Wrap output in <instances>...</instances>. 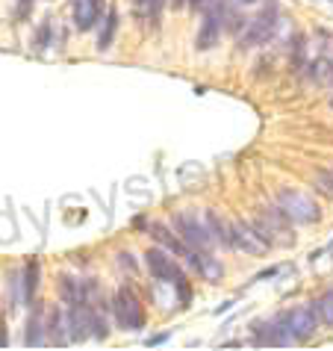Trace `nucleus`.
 Here are the masks:
<instances>
[{
  "label": "nucleus",
  "instance_id": "1",
  "mask_svg": "<svg viewBox=\"0 0 333 351\" xmlns=\"http://www.w3.org/2000/svg\"><path fill=\"white\" fill-rule=\"evenodd\" d=\"M278 207L283 210V216H286L292 224H316L321 219V210H319V204L310 198V195H304L298 189H292V186H283L278 192Z\"/></svg>",
  "mask_w": 333,
  "mask_h": 351
},
{
  "label": "nucleus",
  "instance_id": "2",
  "mask_svg": "<svg viewBox=\"0 0 333 351\" xmlns=\"http://www.w3.org/2000/svg\"><path fill=\"white\" fill-rule=\"evenodd\" d=\"M171 224H174V230H177V237L195 251H207L215 242L207 228V219L201 221V216H195V213H180V216H174Z\"/></svg>",
  "mask_w": 333,
  "mask_h": 351
},
{
  "label": "nucleus",
  "instance_id": "3",
  "mask_svg": "<svg viewBox=\"0 0 333 351\" xmlns=\"http://www.w3.org/2000/svg\"><path fill=\"white\" fill-rule=\"evenodd\" d=\"M112 313L119 319L121 330H142L145 328V310L136 298V292H130L127 287H121L112 298Z\"/></svg>",
  "mask_w": 333,
  "mask_h": 351
},
{
  "label": "nucleus",
  "instance_id": "4",
  "mask_svg": "<svg viewBox=\"0 0 333 351\" xmlns=\"http://www.w3.org/2000/svg\"><path fill=\"white\" fill-rule=\"evenodd\" d=\"M230 12H227V6H224V0L204 9V21H201L198 38H195V47H198V51H212V47L219 45L221 30H224V18Z\"/></svg>",
  "mask_w": 333,
  "mask_h": 351
},
{
  "label": "nucleus",
  "instance_id": "5",
  "mask_svg": "<svg viewBox=\"0 0 333 351\" xmlns=\"http://www.w3.org/2000/svg\"><path fill=\"white\" fill-rule=\"evenodd\" d=\"M274 24H278V0H269V3L262 6V12L248 24V30L239 36V47L248 51V47L262 45L274 33Z\"/></svg>",
  "mask_w": 333,
  "mask_h": 351
},
{
  "label": "nucleus",
  "instance_id": "6",
  "mask_svg": "<svg viewBox=\"0 0 333 351\" xmlns=\"http://www.w3.org/2000/svg\"><path fill=\"white\" fill-rule=\"evenodd\" d=\"M230 239H233V248L245 251L248 257H262L271 248L269 239L262 237L254 224H248V221H233L230 224Z\"/></svg>",
  "mask_w": 333,
  "mask_h": 351
},
{
  "label": "nucleus",
  "instance_id": "7",
  "mask_svg": "<svg viewBox=\"0 0 333 351\" xmlns=\"http://www.w3.org/2000/svg\"><path fill=\"white\" fill-rule=\"evenodd\" d=\"M145 263H148L153 280H162V284H174V287L186 280L183 269H180L169 254H165V251H160V248H151L148 254H145Z\"/></svg>",
  "mask_w": 333,
  "mask_h": 351
},
{
  "label": "nucleus",
  "instance_id": "8",
  "mask_svg": "<svg viewBox=\"0 0 333 351\" xmlns=\"http://www.w3.org/2000/svg\"><path fill=\"white\" fill-rule=\"evenodd\" d=\"M68 337H71V343H83L92 337V304L68 307Z\"/></svg>",
  "mask_w": 333,
  "mask_h": 351
},
{
  "label": "nucleus",
  "instance_id": "9",
  "mask_svg": "<svg viewBox=\"0 0 333 351\" xmlns=\"http://www.w3.org/2000/svg\"><path fill=\"white\" fill-rule=\"evenodd\" d=\"M101 18V0H74V21L77 30H92Z\"/></svg>",
  "mask_w": 333,
  "mask_h": 351
},
{
  "label": "nucleus",
  "instance_id": "10",
  "mask_svg": "<svg viewBox=\"0 0 333 351\" xmlns=\"http://www.w3.org/2000/svg\"><path fill=\"white\" fill-rule=\"evenodd\" d=\"M60 295L68 307L71 304H89V289H86L83 280H74V278H60Z\"/></svg>",
  "mask_w": 333,
  "mask_h": 351
},
{
  "label": "nucleus",
  "instance_id": "11",
  "mask_svg": "<svg viewBox=\"0 0 333 351\" xmlns=\"http://www.w3.org/2000/svg\"><path fill=\"white\" fill-rule=\"evenodd\" d=\"M204 219H207V228L212 233V239L219 242V245L224 248H233V239H230V224L227 221H221V216L215 210H207L204 213Z\"/></svg>",
  "mask_w": 333,
  "mask_h": 351
},
{
  "label": "nucleus",
  "instance_id": "12",
  "mask_svg": "<svg viewBox=\"0 0 333 351\" xmlns=\"http://www.w3.org/2000/svg\"><path fill=\"white\" fill-rule=\"evenodd\" d=\"M65 328H68V313H60V310H51V322H47V330H51V337H47V343L51 346H68L71 343V337H65Z\"/></svg>",
  "mask_w": 333,
  "mask_h": 351
},
{
  "label": "nucleus",
  "instance_id": "13",
  "mask_svg": "<svg viewBox=\"0 0 333 351\" xmlns=\"http://www.w3.org/2000/svg\"><path fill=\"white\" fill-rule=\"evenodd\" d=\"M47 337H45V319H42V307L33 310L30 322H27V337H24V346H45Z\"/></svg>",
  "mask_w": 333,
  "mask_h": 351
},
{
  "label": "nucleus",
  "instance_id": "14",
  "mask_svg": "<svg viewBox=\"0 0 333 351\" xmlns=\"http://www.w3.org/2000/svg\"><path fill=\"white\" fill-rule=\"evenodd\" d=\"M38 275H42V269H38V260H30L24 266V301L30 304L36 298V289H38Z\"/></svg>",
  "mask_w": 333,
  "mask_h": 351
},
{
  "label": "nucleus",
  "instance_id": "15",
  "mask_svg": "<svg viewBox=\"0 0 333 351\" xmlns=\"http://www.w3.org/2000/svg\"><path fill=\"white\" fill-rule=\"evenodd\" d=\"M198 275H201L204 280H219V278L224 275V266H221V263L215 260L212 254H207V251H204L201 263H198Z\"/></svg>",
  "mask_w": 333,
  "mask_h": 351
},
{
  "label": "nucleus",
  "instance_id": "16",
  "mask_svg": "<svg viewBox=\"0 0 333 351\" xmlns=\"http://www.w3.org/2000/svg\"><path fill=\"white\" fill-rule=\"evenodd\" d=\"M115 24H119V15H115V9H112V12H110V18H106V27H103L101 38H97V51H106V47L112 45V36H115Z\"/></svg>",
  "mask_w": 333,
  "mask_h": 351
},
{
  "label": "nucleus",
  "instance_id": "17",
  "mask_svg": "<svg viewBox=\"0 0 333 351\" xmlns=\"http://www.w3.org/2000/svg\"><path fill=\"white\" fill-rule=\"evenodd\" d=\"M316 189L321 192V195H328V198H333V169H321V171H316Z\"/></svg>",
  "mask_w": 333,
  "mask_h": 351
},
{
  "label": "nucleus",
  "instance_id": "18",
  "mask_svg": "<svg viewBox=\"0 0 333 351\" xmlns=\"http://www.w3.org/2000/svg\"><path fill=\"white\" fill-rule=\"evenodd\" d=\"M136 6L142 9L145 18H151V21H160V12H162L165 0H136Z\"/></svg>",
  "mask_w": 333,
  "mask_h": 351
},
{
  "label": "nucleus",
  "instance_id": "19",
  "mask_svg": "<svg viewBox=\"0 0 333 351\" xmlns=\"http://www.w3.org/2000/svg\"><path fill=\"white\" fill-rule=\"evenodd\" d=\"M319 304H321V325L333 328V289H328L325 295L319 298Z\"/></svg>",
  "mask_w": 333,
  "mask_h": 351
},
{
  "label": "nucleus",
  "instance_id": "20",
  "mask_svg": "<svg viewBox=\"0 0 333 351\" xmlns=\"http://www.w3.org/2000/svg\"><path fill=\"white\" fill-rule=\"evenodd\" d=\"M51 42H53V24L42 21V27H38V33H36V51H45Z\"/></svg>",
  "mask_w": 333,
  "mask_h": 351
},
{
  "label": "nucleus",
  "instance_id": "21",
  "mask_svg": "<svg viewBox=\"0 0 333 351\" xmlns=\"http://www.w3.org/2000/svg\"><path fill=\"white\" fill-rule=\"evenodd\" d=\"M186 6H189L192 12H201V9L207 6V0H186Z\"/></svg>",
  "mask_w": 333,
  "mask_h": 351
},
{
  "label": "nucleus",
  "instance_id": "22",
  "mask_svg": "<svg viewBox=\"0 0 333 351\" xmlns=\"http://www.w3.org/2000/svg\"><path fill=\"white\" fill-rule=\"evenodd\" d=\"M274 275H278V266H271V269H266V271H260V275L254 278V280H269V278H274Z\"/></svg>",
  "mask_w": 333,
  "mask_h": 351
},
{
  "label": "nucleus",
  "instance_id": "23",
  "mask_svg": "<svg viewBox=\"0 0 333 351\" xmlns=\"http://www.w3.org/2000/svg\"><path fill=\"white\" fill-rule=\"evenodd\" d=\"M165 339H169V334H160V337H151V339H148V346H162V343H165Z\"/></svg>",
  "mask_w": 333,
  "mask_h": 351
},
{
  "label": "nucleus",
  "instance_id": "24",
  "mask_svg": "<svg viewBox=\"0 0 333 351\" xmlns=\"http://www.w3.org/2000/svg\"><path fill=\"white\" fill-rule=\"evenodd\" d=\"M9 339H6V328H3V319H0V346H6Z\"/></svg>",
  "mask_w": 333,
  "mask_h": 351
},
{
  "label": "nucleus",
  "instance_id": "25",
  "mask_svg": "<svg viewBox=\"0 0 333 351\" xmlns=\"http://www.w3.org/2000/svg\"><path fill=\"white\" fill-rule=\"evenodd\" d=\"M169 3H171L174 9H183V6H186V0H169Z\"/></svg>",
  "mask_w": 333,
  "mask_h": 351
},
{
  "label": "nucleus",
  "instance_id": "26",
  "mask_svg": "<svg viewBox=\"0 0 333 351\" xmlns=\"http://www.w3.org/2000/svg\"><path fill=\"white\" fill-rule=\"evenodd\" d=\"M239 3H257V0H239Z\"/></svg>",
  "mask_w": 333,
  "mask_h": 351
},
{
  "label": "nucleus",
  "instance_id": "27",
  "mask_svg": "<svg viewBox=\"0 0 333 351\" xmlns=\"http://www.w3.org/2000/svg\"><path fill=\"white\" fill-rule=\"evenodd\" d=\"M330 104H333V101H330Z\"/></svg>",
  "mask_w": 333,
  "mask_h": 351
}]
</instances>
